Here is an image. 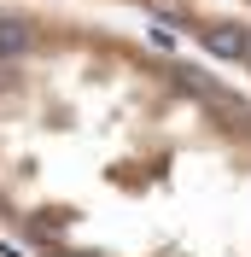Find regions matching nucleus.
<instances>
[{
    "label": "nucleus",
    "instance_id": "f257e3e1",
    "mask_svg": "<svg viewBox=\"0 0 251 257\" xmlns=\"http://www.w3.org/2000/svg\"><path fill=\"white\" fill-rule=\"evenodd\" d=\"M0 257H6V251H0Z\"/></svg>",
    "mask_w": 251,
    "mask_h": 257
}]
</instances>
